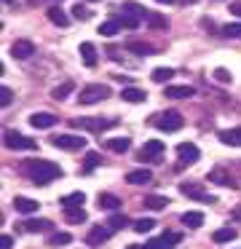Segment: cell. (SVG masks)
I'll return each instance as SVG.
<instances>
[{
    "label": "cell",
    "mask_w": 241,
    "mask_h": 249,
    "mask_svg": "<svg viewBox=\"0 0 241 249\" xmlns=\"http://www.w3.org/2000/svg\"><path fill=\"white\" fill-rule=\"evenodd\" d=\"M110 236H112V228H107V225H94L89 233H86V244H89V247H99V244H105Z\"/></svg>",
    "instance_id": "cell-8"
},
{
    "label": "cell",
    "mask_w": 241,
    "mask_h": 249,
    "mask_svg": "<svg viewBox=\"0 0 241 249\" xmlns=\"http://www.w3.org/2000/svg\"><path fill=\"white\" fill-rule=\"evenodd\" d=\"M96 204H99V209H107V212H115L118 206H121V198L112 193H99V198H96Z\"/></svg>",
    "instance_id": "cell-23"
},
{
    "label": "cell",
    "mask_w": 241,
    "mask_h": 249,
    "mask_svg": "<svg viewBox=\"0 0 241 249\" xmlns=\"http://www.w3.org/2000/svg\"><path fill=\"white\" fill-rule=\"evenodd\" d=\"M21 174L30 177L32 182L40 188V185H48V182H54V179L62 177V169H59L54 161H24L21 163Z\"/></svg>",
    "instance_id": "cell-1"
},
{
    "label": "cell",
    "mask_w": 241,
    "mask_h": 249,
    "mask_svg": "<svg viewBox=\"0 0 241 249\" xmlns=\"http://www.w3.org/2000/svg\"><path fill=\"white\" fill-rule=\"evenodd\" d=\"M110 97V86H105V83H89V86L80 89L78 94V102L80 105H96L102 102V99Z\"/></svg>",
    "instance_id": "cell-3"
},
{
    "label": "cell",
    "mask_w": 241,
    "mask_h": 249,
    "mask_svg": "<svg viewBox=\"0 0 241 249\" xmlns=\"http://www.w3.org/2000/svg\"><path fill=\"white\" fill-rule=\"evenodd\" d=\"M14 247V238L8 236V233H3V238H0V249H11Z\"/></svg>",
    "instance_id": "cell-44"
},
{
    "label": "cell",
    "mask_w": 241,
    "mask_h": 249,
    "mask_svg": "<svg viewBox=\"0 0 241 249\" xmlns=\"http://www.w3.org/2000/svg\"><path fill=\"white\" fill-rule=\"evenodd\" d=\"M169 78H174V70H171V67H155L153 70V81L155 83H166Z\"/></svg>",
    "instance_id": "cell-35"
},
{
    "label": "cell",
    "mask_w": 241,
    "mask_h": 249,
    "mask_svg": "<svg viewBox=\"0 0 241 249\" xmlns=\"http://www.w3.org/2000/svg\"><path fill=\"white\" fill-rule=\"evenodd\" d=\"M217 137H220V142H222V145L241 147V126H236V129H222Z\"/></svg>",
    "instance_id": "cell-15"
},
{
    "label": "cell",
    "mask_w": 241,
    "mask_h": 249,
    "mask_svg": "<svg viewBox=\"0 0 241 249\" xmlns=\"http://www.w3.org/2000/svg\"><path fill=\"white\" fill-rule=\"evenodd\" d=\"M180 193L187 196V198H193V201H201V204H214V201H217L212 193L204 190V185H196V182H182L180 185Z\"/></svg>",
    "instance_id": "cell-5"
},
{
    "label": "cell",
    "mask_w": 241,
    "mask_h": 249,
    "mask_svg": "<svg viewBox=\"0 0 241 249\" xmlns=\"http://www.w3.org/2000/svg\"><path fill=\"white\" fill-rule=\"evenodd\" d=\"M180 3H182V6H196L198 0H180Z\"/></svg>",
    "instance_id": "cell-47"
},
{
    "label": "cell",
    "mask_w": 241,
    "mask_h": 249,
    "mask_svg": "<svg viewBox=\"0 0 241 249\" xmlns=\"http://www.w3.org/2000/svg\"><path fill=\"white\" fill-rule=\"evenodd\" d=\"M56 115H51V113H32L30 115V124L35 126V129H51L54 124H56Z\"/></svg>",
    "instance_id": "cell-17"
},
{
    "label": "cell",
    "mask_w": 241,
    "mask_h": 249,
    "mask_svg": "<svg viewBox=\"0 0 241 249\" xmlns=\"http://www.w3.org/2000/svg\"><path fill=\"white\" fill-rule=\"evenodd\" d=\"M239 236V231H233V228H220V231H214V244H228L233 241V238Z\"/></svg>",
    "instance_id": "cell-29"
},
{
    "label": "cell",
    "mask_w": 241,
    "mask_h": 249,
    "mask_svg": "<svg viewBox=\"0 0 241 249\" xmlns=\"http://www.w3.org/2000/svg\"><path fill=\"white\" fill-rule=\"evenodd\" d=\"M121 99H123V102L139 105V102H145V99H148V94H145L142 89H137V86H126V89L121 91Z\"/></svg>",
    "instance_id": "cell-19"
},
{
    "label": "cell",
    "mask_w": 241,
    "mask_h": 249,
    "mask_svg": "<svg viewBox=\"0 0 241 249\" xmlns=\"http://www.w3.org/2000/svg\"><path fill=\"white\" fill-rule=\"evenodd\" d=\"M161 156H164V142H158V140H148L142 147V153H139L142 161H158Z\"/></svg>",
    "instance_id": "cell-10"
},
{
    "label": "cell",
    "mask_w": 241,
    "mask_h": 249,
    "mask_svg": "<svg viewBox=\"0 0 241 249\" xmlns=\"http://www.w3.org/2000/svg\"><path fill=\"white\" fill-rule=\"evenodd\" d=\"M206 179H209L212 185H222V188H236V185H233V177H230V174L225 172L222 166H214V169H209Z\"/></svg>",
    "instance_id": "cell-11"
},
{
    "label": "cell",
    "mask_w": 241,
    "mask_h": 249,
    "mask_svg": "<svg viewBox=\"0 0 241 249\" xmlns=\"http://www.w3.org/2000/svg\"><path fill=\"white\" fill-rule=\"evenodd\" d=\"M37 206H40V204H37L35 198H24V196H16V198H14V209L19 212V214H35Z\"/></svg>",
    "instance_id": "cell-14"
},
{
    "label": "cell",
    "mask_w": 241,
    "mask_h": 249,
    "mask_svg": "<svg viewBox=\"0 0 241 249\" xmlns=\"http://www.w3.org/2000/svg\"><path fill=\"white\" fill-rule=\"evenodd\" d=\"M126 225H129L126 214H118V212H112V217L107 220V228H112V231H121V228H126Z\"/></svg>",
    "instance_id": "cell-36"
},
{
    "label": "cell",
    "mask_w": 241,
    "mask_h": 249,
    "mask_svg": "<svg viewBox=\"0 0 241 249\" xmlns=\"http://www.w3.org/2000/svg\"><path fill=\"white\" fill-rule=\"evenodd\" d=\"M145 249H164V244H161V238H150V241L145 244Z\"/></svg>",
    "instance_id": "cell-45"
},
{
    "label": "cell",
    "mask_w": 241,
    "mask_h": 249,
    "mask_svg": "<svg viewBox=\"0 0 241 249\" xmlns=\"http://www.w3.org/2000/svg\"><path fill=\"white\" fill-rule=\"evenodd\" d=\"M11 56L14 59H30V56H35V43H30V40H16L11 46Z\"/></svg>",
    "instance_id": "cell-12"
},
{
    "label": "cell",
    "mask_w": 241,
    "mask_h": 249,
    "mask_svg": "<svg viewBox=\"0 0 241 249\" xmlns=\"http://www.w3.org/2000/svg\"><path fill=\"white\" fill-rule=\"evenodd\" d=\"M233 217H236V220H239V222H241V206H239V209H236V212H233Z\"/></svg>",
    "instance_id": "cell-48"
},
{
    "label": "cell",
    "mask_w": 241,
    "mask_h": 249,
    "mask_svg": "<svg viewBox=\"0 0 241 249\" xmlns=\"http://www.w3.org/2000/svg\"><path fill=\"white\" fill-rule=\"evenodd\" d=\"M121 27H123L121 19H107V22L99 24V35H105V38H112V35H115Z\"/></svg>",
    "instance_id": "cell-27"
},
{
    "label": "cell",
    "mask_w": 241,
    "mask_h": 249,
    "mask_svg": "<svg viewBox=\"0 0 241 249\" xmlns=\"http://www.w3.org/2000/svg\"><path fill=\"white\" fill-rule=\"evenodd\" d=\"M89 3H96V0H89Z\"/></svg>",
    "instance_id": "cell-52"
},
{
    "label": "cell",
    "mask_w": 241,
    "mask_h": 249,
    "mask_svg": "<svg viewBox=\"0 0 241 249\" xmlns=\"http://www.w3.org/2000/svg\"><path fill=\"white\" fill-rule=\"evenodd\" d=\"M48 22L56 24V27H67V24H70V17H67V14H64L59 6H51V8H48Z\"/></svg>",
    "instance_id": "cell-21"
},
{
    "label": "cell",
    "mask_w": 241,
    "mask_h": 249,
    "mask_svg": "<svg viewBox=\"0 0 241 249\" xmlns=\"http://www.w3.org/2000/svg\"><path fill=\"white\" fill-rule=\"evenodd\" d=\"M64 220L73 222V225H80V222H86V209L83 206H67L64 209Z\"/></svg>",
    "instance_id": "cell-22"
},
{
    "label": "cell",
    "mask_w": 241,
    "mask_h": 249,
    "mask_svg": "<svg viewBox=\"0 0 241 249\" xmlns=\"http://www.w3.org/2000/svg\"><path fill=\"white\" fill-rule=\"evenodd\" d=\"M11 99H14V91H11L8 86H3V89H0V105H3V107H8Z\"/></svg>",
    "instance_id": "cell-42"
},
{
    "label": "cell",
    "mask_w": 241,
    "mask_h": 249,
    "mask_svg": "<svg viewBox=\"0 0 241 249\" xmlns=\"http://www.w3.org/2000/svg\"><path fill=\"white\" fill-rule=\"evenodd\" d=\"M73 17L78 19V22H89V19H91V11L83 6V3H78V6L73 8Z\"/></svg>",
    "instance_id": "cell-41"
},
{
    "label": "cell",
    "mask_w": 241,
    "mask_h": 249,
    "mask_svg": "<svg viewBox=\"0 0 241 249\" xmlns=\"http://www.w3.org/2000/svg\"><path fill=\"white\" fill-rule=\"evenodd\" d=\"M150 124L155 126L158 131H180L182 126H185V121H182V115L177 113V110H166V113H158V115H153V121Z\"/></svg>",
    "instance_id": "cell-2"
},
{
    "label": "cell",
    "mask_w": 241,
    "mask_h": 249,
    "mask_svg": "<svg viewBox=\"0 0 241 249\" xmlns=\"http://www.w3.org/2000/svg\"><path fill=\"white\" fill-rule=\"evenodd\" d=\"M105 145H107V150H112V153H126L129 147H131V140H129V137H112Z\"/></svg>",
    "instance_id": "cell-24"
},
{
    "label": "cell",
    "mask_w": 241,
    "mask_h": 249,
    "mask_svg": "<svg viewBox=\"0 0 241 249\" xmlns=\"http://www.w3.org/2000/svg\"><path fill=\"white\" fill-rule=\"evenodd\" d=\"M230 14H236V17H241V0H236V3H230Z\"/></svg>",
    "instance_id": "cell-46"
},
{
    "label": "cell",
    "mask_w": 241,
    "mask_h": 249,
    "mask_svg": "<svg viewBox=\"0 0 241 249\" xmlns=\"http://www.w3.org/2000/svg\"><path fill=\"white\" fill-rule=\"evenodd\" d=\"M80 59H83L86 67H96V46L94 43H80Z\"/></svg>",
    "instance_id": "cell-20"
},
{
    "label": "cell",
    "mask_w": 241,
    "mask_h": 249,
    "mask_svg": "<svg viewBox=\"0 0 241 249\" xmlns=\"http://www.w3.org/2000/svg\"><path fill=\"white\" fill-rule=\"evenodd\" d=\"M70 241H73V236H70L67 231H59V233H51V236H48V244H51V247H67Z\"/></svg>",
    "instance_id": "cell-32"
},
{
    "label": "cell",
    "mask_w": 241,
    "mask_h": 249,
    "mask_svg": "<svg viewBox=\"0 0 241 249\" xmlns=\"http://www.w3.org/2000/svg\"><path fill=\"white\" fill-rule=\"evenodd\" d=\"M164 94H166V99H190V97H196V89L193 86H166Z\"/></svg>",
    "instance_id": "cell-13"
},
{
    "label": "cell",
    "mask_w": 241,
    "mask_h": 249,
    "mask_svg": "<svg viewBox=\"0 0 241 249\" xmlns=\"http://www.w3.org/2000/svg\"><path fill=\"white\" fill-rule=\"evenodd\" d=\"M51 142L59 147V150H67V153H75V150H83L86 147V140L78 137V134H59V137H54Z\"/></svg>",
    "instance_id": "cell-7"
},
{
    "label": "cell",
    "mask_w": 241,
    "mask_h": 249,
    "mask_svg": "<svg viewBox=\"0 0 241 249\" xmlns=\"http://www.w3.org/2000/svg\"><path fill=\"white\" fill-rule=\"evenodd\" d=\"M126 49L131 51V54H139V56H148V54H155V46L150 43H139V40H129Z\"/></svg>",
    "instance_id": "cell-25"
},
{
    "label": "cell",
    "mask_w": 241,
    "mask_h": 249,
    "mask_svg": "<svg viewBox=\"0 0 241 249\" xmlns=\"http://www.w3.org/2000/svg\"><path fill=\"white\" fill-rule=\"evenodd\" d=\"M142 22H145V19L139 17V14H131V11H123V17H121V24H123V27H129V30H137Z\"/></svg>",
    "instance_id": "cell-31"
},
{
    "label": "cell",
    "mask_w": 241,
    "mask_h": 249,
    "mask_svg": "<svg viewBox=\"0 0 241 249\" xmlns=\"http://www.w3.org/2000/svg\"><path fill=\"white\" fill-rule=\"evenodd\" d=\"M3 3H5V6H11V3H14V0H3Z\"/></svg>",
    "instance_id": "cell-51"
},
{
    "label": "cell",
    "mask_w": 241,
    "mask_h": 249,
    "mask_svg": "<svg viewBox=\"0 0 241 249\" xmlns=\"http://www.w3.org/2000/svg\"><path fill=\"white\" fill-rule=\"evenodd\" d=\"M70 124L78 126V129H86V131H94V134H99V131L112 129V126H115V121H105V118H73Z\"/></svg>",
    "instance_id": "cell-6"
},
{
    "label": "cell",
    "mask_w": 241,
    "mask_h": 249,
    "mask_svg": "<svg viewBox=\"0 0 241 249\" xmlns=\"http://www.w3.org/2000/svg\"><path fill=\"white\" fill-rule=\"evenodd\" d=\"M214 78H217L220 83H230V81H233V78H230V72L222 70V67H217V70H214Z\"/></svg>",
    "instance_id": "cell-43"
},
{
    "label": "cell",
    "mask_w": 241,
    "mask_h": 249,
    "mask_svg": "<svg viewBox=\"0 0 241 249\" xmlns=\"http://www.w3.org/2000/svg\"><path fill=\"white\" fill-rule=\"evenodd\" d=\"M83 163H86V166H83V172L89 174V172H94V169H96V166H99V163H102V156H99V153H89Z\"/></svg>",
    "instance_id": "cell-38"
},
{
    "label": "cell",
    "mask_w": 241,
    "mask_h": 249,
    "mask_svg": "<svg viewBox=\"0 0 241 249\" xmlns=\"http://www.w3.org/2000/svg\"><path fill=\"white\" fill-rule=\"evenodd\" d=\"M3 142H5V147H11V150H37V142L35 140L19 134V131H11V129L3 134Z\"/></svg>",
    "instance_id": "cell-4"
},
{
    "label": "cell",
    "mask_w": 241,
    "mask_h": 249,
    "mask_svg": "<svg viewBox=\"0 0 241 249\" xmlns=\"http://www.w3.org/2000/svg\"><path fill=\"white\" fill-rule=\"evenodd\" d=\"M150 179H153V172H150V169H134V172L126 174L129 185H148Z\"/></svg>",
    "instance_id": "cell-18"
},
{
    "label": "cell",
    "mask_w": 241,
    "mask_h": 249,
    "mask_svg": "<svg viewBox=\"0 0 241 249\" xmlns=\"http://www.w3.org/2000/svg\"><path fill=\"white\" fill-rule=\"evenodd\" d=\"M241 35V22H230L222 27V38H239Z\"/></svg>",
    "instance_id": "cell-40"
},
{
    "label": "cell",
    "mask_w": 241,
    "mask_h": 249,
    "mask_svg": "<svg viewBox=\"0 0 241 249\" xmlns=\"http://www.w3.org/2000/svg\"><path fill=\"white\" fill-rule=\"evenodd\" d=\"M126 249H145V247H139V244H131V247H126Z\"/></svg>",
    "instance_id": "cell-50"
},
{
    "label": "cell",
    "mask_w": 241,
    "mask_h": 249,
    "mask_svg": "<svg viewBox=\"0 0 241 249\" xmlns=\"http://www.w3.org/2000/svg\"><path fill=\"white\" fill-rule=\"evenodd\" d=\"M59 204H62L64 209H67V206H83V204H86V196L80 193V190H75V193L62 196V198H59Z\"/></svg>",
    "instance_id": "cell-26"
},
{
    "label": "cell",
    "mask_w": 241,
    "mask_h": 249,
    "mask_svg": "<svg viewBox=\"0 0 241 249\" xmlns=\"http://www.w3.org/2000/svg\"><path fill=\"white\" fill-rule=\"evenodd\" d=\"M21 231L24 233H46V231H51V220H24L21 222Z\"/></svg>",
    "instance_id": "cell-16"
},
{
    "label": "cell",
    "mask_w": 241,
    "mask_h": 249,
    "mask_svg": "<svg viewBox=\"0 0 241 249\" xmlns=\"http://www.w3.org/2000/svg\"><path fill=\"white\" fill-rule=\"evenodd\" d=\"M180 220H182V225H185V228H201L204 225V214H201V212H185Z\"/></svg>",
    "instance_id": "cell-28"
},
{
    "label": "cell",
    "mask_w": 241,
    "mask_h": 249,
    "mask_svg": "<svg viewBox=\"0 0 241 249\" xmlns=\"http://www.w3.org/2000/svg\"><path fill=\"white\" fill-rule=\"evenodd\" d=\"M155 3H161V6H169V3H174V0H155Z\"/></svg>",
    "instance_id": "cell-49"
},
{
    "label": "cell",
    "mask_w": 241,
    "mask_h": 249,
    "mask_svg": "<svg viewBox=\"0 0 241 249\" xmlns=\"http://www.w3.org/2000/svg\"><path fill=\"white\" fill-rule=\"evenodd\" d=\"M145 206H148V209L161 212V209L169 206V198H166V196H148V198H145Z\"/></svg>",
    "instance_id": "cell-30"
},
{
    "label": "cell",
    "mask_w": 241,
    "mask_h": 249,
    "mask_svg": "<svg viewBox=\"0 0 241 249\" xmlns=\"http://www.w3.org/2000/svg\"><path fill=\"white\" fill-rule=\"evenodd\" d=\"M180 241H182V236H180V233H164V236H161V244H164V249L177 247Z\"/></svg>",
    "instance_id": "cell-39"
},
{
    "label": "cell",
    "mask_w": 241,
    "mask_h": 249,
    "mask_svg": "<svg viewBox=\"0 0 241 249\" xmlns=\"http://www.w3.org/2000/svg\"><path fill=\"white\" fill-rule=\"evenodd\" d=\"M145 22H148V27H153V30H166V27H169L166 17H161V14H153V11L148 14V19H145Z\"/></svg>",
    "instance_id": "cell-34"
},
{
    "label": "cell",
    "mask_w": 241,
    "mask_h": 249,
    "mask_svg": "<svg viewBox=\"0 0 241 249\" xmlns=\"http://www.w3.org/2000/svg\"><path fill=\"white\" fill-rule=\"evenodd\" d=\"M177 158H180V163H193L201 158V150H198L193 142H180L177 145Z\"/></svg>",
    "instance_id": "cell-9"
},
{
    "label": "cell",
    "mask_w": 241,
    "mask_h": 249,
    "mask_svg": "<svg viewBox=\"0 0 241 249\" xmlns=\"http://www.w3.org/2000/svg\"><path fill=\"white\" fill-rule=\"evenodd\" d=\"M70 91H73V81H64V83H59V86L51 91V97L56 99V102H62V99L70 97Z\"/></svg>",
    "instance_id": "cell-33"
},
{
    "label": "cell",
    "mask_w": 241,
    "mask_h": 249,
    "mask_svg": "<svg viewBox=\"0 0 241 249\" xmlns=\"http://www.w3.org/2000/svg\"><path fill=\"white\" fill-rule=\"evenodd\" d=\"M153 228H155V220H153V217H142V220L134 222V231H137V233H150Z\"/></svg>",
    "instance_id": "cell-37"
}]
</instances>
